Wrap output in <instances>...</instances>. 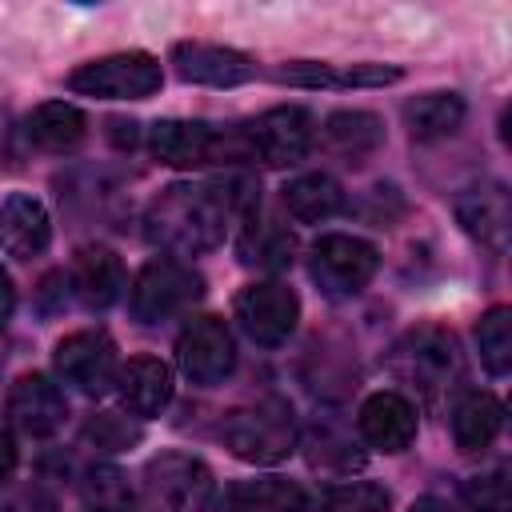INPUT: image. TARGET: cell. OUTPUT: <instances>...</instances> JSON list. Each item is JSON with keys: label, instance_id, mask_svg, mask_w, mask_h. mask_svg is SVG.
<instances>
[{"label": "cell", "instance_id": "836d02e7", "mask_svg": "<svg viewBox=\"0 0 512 512\" xmlns=\"http://www.w3.org/2000/svg\"><path fill=\"white\" fill-rule=\"evenodd\" d=\"M312 444H316L312 464L332 468V452H336V468H352V464H360V452H352V444H348V440H340V436H332V432H316V436H312Z\"/></svg>", "mask_w": 512, "mask_h": 512}, {"label": "cell", "instance_id": "3957f363", "mask_svg": "<svg viewBox=\"0 0 512 512\" xmlns=\"http://www.w3.org/2000/svg\"><path fill=\"white\" fill-rule=\"evenodd\" d=\"M148 148L168 168H208V164L252 160L244 128H216L204 120H156L148 132Z\"/></svg>", "mask_w": 512, "mask_h": 512}, {"label": "cell", "instance_id": "5b68a950", "mask_svg": "<svg viewBox=\"0 0 512 512\" xmlns=\"http://www.w3.org/2000/svg\"><path fill=\"white\" fill-rule=\"evenodd\" d=\"M212 492V468L192 452H160L144 464V500L152 512H204Z\"/></svg>", "mask_w": 512, "mask_h": 512}, {"label": "cell", "instance_id": "f546056e", "mask_svg": "<svg viewBox=\"0 0 512 512\" xmlns=\"http://www.w3.org/2000/svg\"><path fill=\"white\" fill-rule=\"evenodd\" d=\"M388 488L372 484V480H348V484H332L320 496V512H388Z\"/></svg>", "mask_w": 512, "mask_h": 512}, {"label": "cell", "instance_id": "4fadbf2b", "mask_svg": "<svg viewBox=\"0 0 512 512\" xmlns=\"http://www.w3.org/2000/svg\"><path fill=\"white\" fill-rule=\"evenodd\" d=\"M172 64L180 80L208 84V88H236L256 76V60L228 44H204V40H180L172 48Z\"/></svg>", "mask_w": 512, "mask_h": 512}, {"label": "cell", "instance_id": "52a82bcc", "mask_svg": "<svg viewBox=\"0 0 512 512\" xmlns=\"http://www.w3.org/2000/svg\"><path fill=\"white\" fill-rule=\"evenodd\" d=\"M380 268V252L376 244L360 240V236H348V232H328L312 244V256H308V272L312 280L320 284V292L328 300H348L356 292L368 288V280L376 276Z\"/></svg>", "mask_w": 512, "mask_h": 512}, {"label": "cell", "instance_id": "ba28073f", "mask_svg": "<svg viewBox=\"0 0 512 512\" xmlns=\"http://www.w3.org/2000/svg\"><path fill=\"white\" fill-rule=\"evenodd\" d=\"M204 280L200 272H192V264L172 260V256H156L140 268V276L132 280V316L140 324H160L176 312H184L192 300H200Z\"/></svg>", "mask_w": 512, "mask_h": 512}, {"label": "cell", "instance_id": "4dcf8cb0", "mask_svg": "<svg viewBox=\"0 0 512 512\" xmlns=\"http://www.w3.org/2000/svg\"><path fill=\"white\" fill-rule=\"evenodd\" d=\"M464 508L468 512H512V496H508V472L496 468L488 476H472L464 484Z\"/></svg>", "mask_w": 512, "mask_h": 512}, {"label": "cell", "instance_id": "7a4b0ae2", "mask_svg": "<svg viewBox=\"0 0 512 512\" xmlns=\"http://www.w3.org/2000/svg\"><path fill=\"white\" fill-rule=\"evenodd\" d=\"M388 368L400 384H412L424 400H440L444 392H452L464 380V356L460 344L448 328L440 324H420L412 332H404L392 352H388Z\"/></svg>", "mask_w": 512, "mask_h": 512}, {"label": "cell", "instance_id": "44dd1931", "mask_svg": "<svg viewBox=\"0 0 512 512\" xmlns=\"http://www.w3.org/2000/svg\"><path fill=\"white\" fill-rule=\"evenodd\" d=\"M116 388H120V400L132 416H160L168 404H172V368L156 356H136L120 368L116 376Z\"/></svg>", "mask_w": 512, "mask_h": 512}, {"label": "cell", "instance_id": "e575fe53", "mask_svg": "<svg viewBox=\"0 0 512 512\" xmlns=\"http://www.w3.org/2000/svg\"><path fill=\"white\" fill-rule=\"evenodd\" d=\"M12 308H16V288H12V276L0 268V328L12 320Z\"/></svg>", "mask_w": 512, "mask_h": 512}, {"label": "cell", "instance_id": "484cf974", "mask_svg": "<svg viewBox=\"0 0 512 512\" xmlns=\"http://www.w3.org/2000/svg\"><path fill=\"white\" fill-rule=\"evenodd\" d=\"M324 140L332 152H340L344 160H364L384 144V124L376 112L364 108H340L324 120Z\"/></svg>", "mask_w": 512, "mask_h": 512}, {"label": "cell", "instance_id": "ffe728a7", "mask_svg": "<svg viewBox=\"0 0 512 512\" xmlns=\"http://www.w3.org/2000/svg\"><path fill=\"white\" fill-rule=\"evenodd\" d=\"M76 300L88 308V312H104L120 300L124 292V264L116 252L108 248H80L76 260H72V276H68Z\"/></svg>", "mask_w": 512, "mask_h": 512}, {"label": "cell", "instance_id": "cb8c5ba5", "mask_svg": "<svg viewBox=\"0 0 512 512\" xmlns=\"http://www.w3.org/2000/svg\"><path fill=\"white\" fill-rule=\"evenodd\" d=\"M464 96L456 92H420L404 104V128L412 140H444L464 124Z\"/></svg>", "mask_w": 512, "mask_h": 512}, {"label": "cell", "instance_id": "8fae6325", "mask_svg": "<svg viewBox=\"0 0 512 512\" xmlns=\"http://www.w3.org/2000/svg\"><path fill=\"white\" fill-rule=\"evenodd\" d=\"M56 372L64 384H72L76 392L84 396H104L116 376H120V364H116V344L104 328H84V332H72L56 344Z\"/></svg>", "mask_w": 512, "mask_h": 512}, {"label": "cell", "instance_id": "f1b7e54d", "mask_svg": "<svg viewBox=\"0 0 512 512\" xmlns=\"http://www.w3.org/2000/svg\"><path fill=\"white\" fill-rule=\"evenodd\" d=\"M476 344H480V360L492 376H504L512 368V308L496 304L480 316L476 324Z\"/></svg>", "mask_w": 512, "mask_h": 512}, {"label": "cell", "instance_id": "d590c367", "mask_svg": "<svg viewBox=\"0 0 512 512\" xmlns=\"http://www.w3.org/2000/svg\"><path fill=\"white\" fill-rule=\"evenodd\" d=\"M12 472H16V444H12L8 432H0V484H4Z\"/></svg>", "mask_w": 512, "mask_h": 512}, {"label": "cell", "instance_id": "5bb4252c", "mask_svg": "<svg viewBox=\"0 0 512 512\" xmlns=\"http://www.w3.org/2000/svg\"><path fill=\"white\" fill-rule=\"evenodd\" d=\"M64 416H68L64 392H60L48 376L28 372V376H20V380L12 384V392H8V420H12L24 436L44 440V436H52V432L64 424Z\"/></svg>", "mask_w": 512, "mask_h": 512}, {"label": "cell", "instance_id": "8d00e7d4", "mask_svg": "<svg viewBox=\"0 0 512 512\" xmlns=\"http://www.w3.org/2000/svg\"><path fill=\"white\" fill-rule=\"evenodd\" d=\"M408 512H452L444 500H436V496H424V500H416Z\"/></svg>", "mask_w": 512, "mask_h": 512}, {"label": "cell", "instance_id": "277c9868", "mask_svg": "<svg viewBox=\"0 0 512 512\" xmlns=\"http://www.w3.org/2000/svg\"><path fill=\"white\" fill-rule=\"evenodd\" d=\"M220 440L248 464H280L296 452V420L284 400H260L236 408L220 424Z\"/></svg>", "mask_w": 512, "mask_h": 512}, {"label": "cell", "instance_id": "8992f818", "mask_svg": "<svg viewBox=\"0 0 512 512\" xmlns=\"http://www.w3.org/2000/svg\"><path fill=\"white\" fill-rule=\"evenodd\" d=\"M160 84H164V72L152 52H112L68 72V88L96 100H144Z\"/></svg>", "mask_w": 512, "mask_h": 512}, {"label": "cell", "instance_id": "d6986e66", "mask_svg": "<svg viewBox=\"0 0 512 512\" xmlns=\"http://www.w3.org/2000/svg\"><path fill=\"white\" fill-rule=\"evenodd\" d=\"M236 252L240 264L248 268H264V272H280L296 260V236L288 232V224L272 220L260 212V204L252 212H244L240 236H236Z\"/></svg>", "mask_w": 512, "mask_h": 512}, {"label": "cell", "instance_id": "7402d4cb", "mask_svg": "<svg viewBox=\"0 0 512 512\" xmlns=\"http://www.w3.org/2000/svg\"><path fill=\"white\" fill-rule=\"evenodd\" d=\"M24 136L40 152H72L88 136V116L76 104H68V100H48V104L28 112Z\"/></svg>", "mask_w": 512, "mask_h": 512}, {"label": "cell", "instance_id": "30bf717a", "mask_svg": "<svg viewBox=\"0 0 512 512\" xmlns=\"http://www.w3.org/2000/svg\"><path fill=\"white\" fill-rule=\"evenodd\" d=\"M176 360L192 384H220L236 368V340L220 316H192L176 336Z\"/></svg>", "mask_w": 512, "mask_h": 512}, {"label": "cell", "instance_id": "d6a6232c", "mask_svg": "<svg viewBox=\"0 0 512 512\" xmlns=\"http://www.w3.org/2000/svg\"><path fill=\"white\" fill-rule=\"evenodd\" d=\"M0 512H60V504L40 484H8L0 488Z\"/></svg>", "mask_w": 512, "mask_h": 512}, {"label": "cell", "instance_id": "ac0fdd59", "mask_svg": "<svg viewBox=\"0 0 512 512\" xmlns=\"http://www.w3.org/2000/svg\"><path fill=\"white\" fill-rule=\"evenodd\" d=\"M52 240L48 208L32 192H12L0 200V248L16 260H36Z\"/></svg>", "mask_w": 512, "mask_h": 512}, {"label": "cell", "instance_id": "1f68e13d", "mask_svg": "<svg viewBox=\"0 0 512 512\" xmlns=\"http://www.w3.org/2000/svg\"><path fill=\"white\" fill-rule=\"evenodd\" d=\"M84 436H88V440H96V448L120 452V448H128V444H136V440H140V428H136V424H128L124 416L104 412V416H96V420L84 428Z\"/></svg>", "mask_w": 512, "mask_h": 512}, {"label": "cell", "instance_id": "4316f807", "mask_svg": "<svg viewBox=\"0 0 512 512\" xmlns=\"http://www.w3.org/2000/svg\"><path fill=\"white\" fill-rule=\"evenodd\" d=\"M224 512H312L304 488H296L292 480L268 476V480H252L228 492Z\"/></svg>", "mask_w": 512, "mask_h": 512}, {"label": "cell", "instance_id": "d4e9b609", "mask_svg": "<svg viewBox=\"0 0 512 512\" xmlns=\"http://www.w3.org/2000/svg\"><path fill=\"white\" fill-rule=\"evenodd\" d=\"M284 208L300 224H320L344 208V188L328 172H304L284 184Z\"/></svg>", "mask_w": 512, "mask_h": 512}, {"label": "cell", "instance_id": "6da1fadb", "mask_svg": "<svg viewBox=\"0 0 512 512\" xmlns=\"http://www.w3.org/2000/svg\"><path fill=\"white\" fill-rule=\"evenodd\" d=\"M256 204L260 196L248 180L168 184L144 212V236L168 256H200L224 240L232 216H244Z\"/></svg>", "mask_w": 512, "mask_h": 512}, {"label": "cell", "instance_id": "9a60e30c", "mask_svg": "<svg viewBox=\"0 0 512 512\" xmlns=\"http://www.w3.org/2000/svg\"><path fill=\"white\" fill-rule=\"evenodd\" d=\"M356 424L376 452H404L416 440V404L404 392H372L360 404Z\"/></svg>", "mask_w": 512, "mask_h": 512}, {"label": "cell", "instance_id": "9c48e42d", "mask_svg": "<svg viewBox=\"0 0 512 512\" xmlns=\"http://www.w3.org/2000/svg\"><path fill=\"white\" fill-rule=\"evenodd\" d=\"M248 148H252V160H264L268 168H288V164H300L312 148V136H316V124H312V112L300 108V104H284V108H268L260 112L248 128Z\"/></svg>", "mask_w": 512, "mask_h": 512}, {"label": "cell", "instance_id": "7c38bea8", "mask_svg": "<svg viewBox=\"0 0 512 512\" xmlns=\"http://www.w3.org/2000/svg\"><path fill=\"white\" fill-rule=\"evenodd\" d=\"M236 320L248 332V340H256L260 348H280L300 320V300L288 284L280 280H264V284H248L236 296Z\"/></svg>", "mask_w": 512, "mask_h": 512}, {"label": "cell", "instance_id": "603a6c76", "mask_svg": "<svg viewBox=\"0 0 512 512\" xmlns=\"http://www.w3.org/2000/svg\"><path fill=\"white\" fill-rule=\"evenodd\" d=\"M504 428V404L492 392H464L452 408V440L460 452H484Z\"/></svg>", "mask_w": 512, "mask_h": 512}, {"label": "cell", "instance_id": "2e32d148", "mask_svg": "<svg viewBox=\"0 0 512 512\" xmlns=\"http://www.w3.org/2000/svg\"><path fill=\"white\" fill-rule=\"evenodd\" d=\"M456 220L464 224L468 236H476L492 252H504L508 232H512V200H508V188L496 184V180L476 184V188H464L456 196Z\"/></svg>", "mask_w": 512, "mask_h": 512}, {"label": "cell", "instance_id": "83f0119b", "mask_svg": "<svg viewBox=\"0 0 512 512\" xmlns=\"http://www.w3.org/2000/svg\"><path fill=\"white\" fill-rule=\"evenodd\" d=\"M80 508L84 512H136L128 476L112 464H92L80 480Z\"/></svg>", "mask_w": 512, "mask_h": 512}, {"label": "cell", "instance_id": "e0dca14e", "mask_svg": "<svg viewBox=\"0 0 512 512\" xmlns=\"http://www.w3.org/2000/svg\"><path fill=\"white\" fill-rule=\"evenodd\" d=\"M404 72L396 64H324V60H288L276 68L280 84L296 88H384Z\"/></svg>", "mask_w": 512, "mask_h": 512}]
</instances>
